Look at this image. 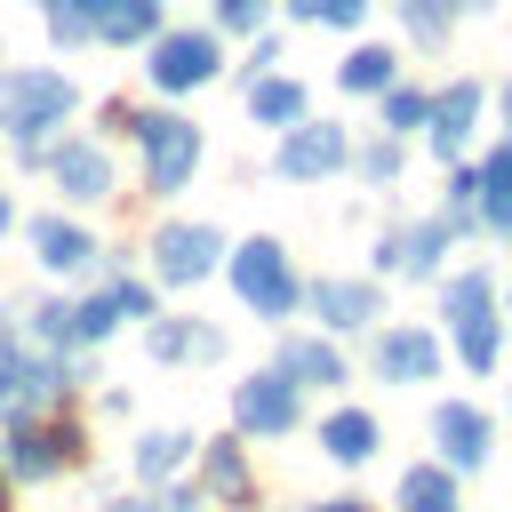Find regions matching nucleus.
<instances>
[{
    "mask_svg": "<svg viewBox=\"0 0 512 512\" xmlns=\"http://www.w3.org/2000/svg\"><path fill=\"white\" fill-rule=\"evenodd\" d=\"M216 256H224V232H216V224H160V240H152V264H160V280H168V288L208 280V272H216Z\"/></svg>",
    "mask_w": 512,
    "mask_h": 512,
    "instance_id": "nucleus-7",
    "label": "nucleus"
},
{
    "mask_svg": "<svg viewBox=\"0 0 512 512\" xmlns=\"http://www.w3.org/2000/svg\"><path fill=\"white\" fill-rule=\"evenodd\" d=\"M400 24H408V40H448V24H456V0H400Z\"/></svg>",
    "mask_w": 512,
    "mask_h": 512,
    "instance_id": "nucleus-27",
    "label": "nucleus"
},
{
    "mask_svg": "<svg viewBox=\"0 0 512 512\" xmlns=\"http://www.w3.org/2000/svg\"><path fill=\"white\" fill-rule=\"evenodd\" d=\"M48 32L72 48V40H88L96 32V0H48Z\"/></svg>",
    "mask_w": 512,
    "mask_h": 512,
    "instance_id": "nucleus-31",
    "label": "nucleus"
},
{
    "mask_svg": "<svg viewBox=\"0 0 512 512\" xmlns=\"http://www.w3.org/2000/svg\"><path fill=\"white\" fill-rule=\"evenodd\" d=\"M112 328H120L112 288H104V296H88V304H72V344H96V336H112Z\"/></svg>",
    "mask_w": 512,
    "mask_h": 512,
    "instance_id": "nucleus-29",
    "label": "nucleus"
},
{
    "mask_svg": "<svg viewBox=\"0 0 512 512\" xmlns=\"http://www.w3.org/2000/svg\"><path fill=\"white\" fill-rule=\"evenodd\" d=\"M472 200H480V224L488 232H512V136L472 168Z\"/></svg>",
    "mask_w": 512,
    "mask_h": 512,
    "instance_id": "nucleus-14",
    "label": "nucleus"
},
{
    "mask_svg": "<svg viewBox=\"0 0 512 512\" xmlns=\"http://www.w3.org/2000/svg\"><path fill=\"white\" fill-rule=\"evenodd\" d=\"M288 16H296V24H336V32H352V24L368 16V0H288Z\"/></svg>",
    "mask_w": 512,
    "mask_h": 512,
    "instance_id": "nucleus-30",
    "label": "nucleus"
},
{
    "mask_svg": "<svg viewBox=\"0 0 512 512\" xmlns=\"http://www.w3.org/2000/svg\"><path fill=\"white\" fill-rule=\"evenodd\" d=\"M216 64H224L216 32H160V40H152V88H168V96L208 88V80H216Z\"/></svg>",
    "mask_w": 512,
    "mask_h": 512,
    "instance_id": "nucleus-6",
    "label": "nucleus"
},
{
    "mask_svg": "<svg viewBox=\"0 0 512 512\" xmlns=\"http://www.w3.org/2000/svg\"><path fill=\"white\" fill-rule=\"evenodd\" d=\"M504 128H512V88H504Z\"/></svg>",
    "mask_w": 512,
    "mask_h": 512,
    "instance_id": "nucleus-40",
    "label": "nucleus"
},
{
    "mask_svg": "<svg viewBox=\"0 0 512 512\" xmlns=\"http://www.w3.org/2000/svg\"><path fill=\"white\" fill-rule=\"evenodd\" d=\"M264 8H272V0H216V24H224V32H256Z\"/></svg>",
    "mask_w": 512,
    "mask_h": 512,
    "instance_id": "nucleus-32",
    "label": "nucleus"
},
{
    "mask_svg": "<svg viewBox=\"0 0 512 512\" xmlns=\"http://www.w3.org/2000/svg\"><path fill=\"white\" fill-rule=\"evenodd\" d=\"M432 448H440L448 472H472V464L496 456V424H488L472 400H440V408H432Z\"/></svg>",
    "mask_w": 512,
    "mask_h": 512,
    "instance_id": "nucleus-8",
    "label": "nucleus"
},
{
    "mask_svg": "<svg viewBox=\"0 0 512 512\" xmlns=\"http://www.w3.org/2000/svg\"><path fill=\"white\" fill-rule=\"evenodd\" d=\"M392 72H400V56L368 40V48H352V56L336 64V88H344V96H384V88H392Z\"/></svg>",
    "mask_w": 512,
    "mask_h": 512,
    "instance_id": "nucleus-19",
    "label": "nucleus"
},
{
    "mask_svg": "<svg viewBox=\"0 0 512 512\" xmlns=\"http://www.w3.org/2000/svg\"><path fill=\"white\" fill-rule=\"evenodd\" d=\"M112 304H120V320H152V288H144V280H120Z\"/></svg>",
    "mask_w": 512,
    "mask_h": 512,
    "instance_id": "nucleus-33",
    "label": "nucleus"
},
{
    "mask_svg": "<svg viewBox=\"0 0 512 512\" xmlns=\"http://www.w3.org/2000/svg\"><path fill=\"white\" fill-rule=\"evenodd\" d=\"M248 112H256L264 128H296V120H304V88H296V80H248Z\"/></svg>",
    "mask_w": 512,
    "mask_h": 512,
    "instance_id": "nucleus-23",
    "label": "nucleus"
},
{
    "mask_svg": "<svg viewBox=\"0 0 512 512\" xmlns=\"http://www.w3.org/2000/svg\"><path fill=\"white\" fill-rule=\"evenodd\" d=\"M392 168H400V144H392V136H384V144H368V152H360V176H376V184H384V176H392Z\"/></svg>",
    "mask_w": 512,
    "mask_h": 512,
    "instance_id": "nucleus-34",
    "label": "nucleus"
},
{
    "mask_svg": "<svg viewBox=\"0 0 512 512\" xmlns=\"http://www.w3.org/2000/svg\"><path fill=\"white\" fill-rule=\"evenodd\" d=\"M480 104H488V88H480V80H448V88L432 96L424 136H432V152H440V160H464V144H472V128H480Z\"/></svg>",
    "mask_w": 512,
    "mask_h": 512,
    "instance_id": "nucleus-9",
    "label": "nucleus"
},
{
    "mask_svg": "<svg viewBox=\"0 0 512 512\" xmlns=\"http://www.w3.org/2000/svg\"><path fill=\"white\" fill-rule=\"evenodd\" d=\"M208 488H216V496H232V504L248 496V464H240V440H216V448H208Z\"/></svg>",
    "mask_w": 512,
    "mask_h": 512,
    "instance_id": "nucleus-28",
    "label": "nucleus"
},
{
    "mask_svg": "<svg viewBox=\"0 0 512 512\" xmlns=\"http://www.w3.org/2000/svg\"><path fill=\"white\" fill-rule=\"evenodd\" d=\"M488 8H496V0H456V16H488Z\"/></svg>",
    "mask_w": 512,
    "mask_h": 512,
    "instance_id": "nucleus-36",
    "label": "nucleus"
},
{
    "mask_svg": "<svg viewBox=\"0 0 512 512\" xmlns=\"http://www.w3.org/2000/svg\"><path fill=\"white\" fill-rule=\"evenodd\" d=\"M184 448H192L184 432H144V440H136V472H144V480H168V472L184 464Z\"/></svg>",
    "mask_w": 512,
    "mask_h": 512,
    "instance_id": "nucleus-26",
    "label": "nucleus"
},
{
    "mask_svg": "<svg viewBox=\"0 0 512 512\" xmlns=\"http://www.w3.org/2000/svg\"><path fill=\"white\" fill-rule=\"evenodd\" d=\"M32 320H40V336H48V344H72V312H64V304H40Z\"/></svg>",
    "mask_w": 512,
    "mask_h": 512,
    "instance_id": "nucleus-35",
    "label": "nucleus"
},
{
    "mask_svg": "<svg viewBox=\"0 0 512 512\" xmlns=\"http://www.w3.org/2000/svg\"><path fill=\"white\" fill-rule=\"evenodd\" d=\"M312 312H320L328 328H368V320L384 312V296H376L368 280H320V288H312Z\"/></svg>",
    "mask_w": 512,
    "mask_h": 512,
    "instance_id": "nucleus-15",
    "label": "nucleus"
},
{
    "mask_svg": "<svg viewBox=\"0 0 512 512\" xmlns=\"http://www.w3.org/2000/svg\"><path fill=\"white\" fill-rule=\"evenodd\" d=\"M440 312H448L456 360H464V368H496V352H504V320H496V288H488V272H456L448 296H440Z\"/></svg>",
    "mask_w": 512,
    "mask_h": 512,
    "instance_id": "nucleus-1",
    "label": "nucleus"
},
{
    "mask_svg": "<svg viewBox=\"0 0 512 512\" xmlns=\"http://www.w3.org/2000/svg\"><path fill=\"white\" fill-rule=\"evenodd\" d=\"M280 376L288 384H344V360H336V344H320V336H288L280 344Z\"/></svg>",
    "mask_w": 512,
    "mask_h": 512,
    "instance_id": "nucleus-17",
    "label": "nucleus"
},
{
    "mask_svg": "<svg viewBox=\"0 0 512 512\" xmlns=\"http://www.w3.org/2000/svg\"><path fill=\"white\" fill-rule=\"evenodd\" d=\"M224 352L216 328H192V320H152V360H208Z\"/></svg>",
    "mask_w": 512,
    "mask_h": 512,
    "instance_id": "nucleus-21",
    "label": "nucleus"
},
{
    "mask_svg": "<svg viewBox=\"0 0 512 512\" xmlns=\"http://www.w3.org/2000/svg\"><path fill=\"white\" fill-rule=\"evenodd\" d=\"M96 32L104 40H152L160 32V0H96Z\"/></svg>",
    "mask_w": 512,
    "mask_h": 512,
    "instance_id": "nucleus-22",
    "label": "nucleus"
},
{
    "mask_svg": "<svg viewBox=\"0 0 512 512\" xmlns=\"http://www.w3.org/2000/svg\"><path fill=\"white\" fill-rule=\"evenodd\" d=\"M424 120H432V96H424V88H400V80H392V88H384V128H392V136H416Z\"/></svg>",
    "mask_w": 512,
    "mask_h": 512,
    "instance_id": "nucleus-25",
    "label": "nucleus"
},
{
    "mask_svg": "<svg viewBox=\"0 0 512 512\" xmlns=\"http://www.w3.org/2000/svg\"><path fill=\"white\" fill-rule=\"evenodd\" d=\"M232 416H240V432H264V440H280V432L296 424V384H288L280 368H264V376L232 384Z\"/></svg>",
    "mask_w": 512,
    "mask_h": 512,
    "instance_id": "nucleus-10",
    "label": "nucleus"
},
{
    "mask_svg": "<svg viewBox=\"0 0 512 512\" xmlns=\"http://www.w3.org/2000/svg\"><path fill=\"white\" fill-rule=\"evenodd\" d=\"M136 144H144V184H152L160 200L184 192V176L200 168V128L176 120V112H144V120H136Z\"/></svg>",
    "mask_w": 512,
    "mask_h": 512,
    "instance_id": "nucleus-3",
    "label": "nucleus"
},
{
    "mask_svg": "<svg viewBox=\"0 0 512 512\" xmlns=\"http://www.w3.org/2000/svg\"><path fill=\"white\" fill-rule=\"evenodd\" d=\"M232 288H240V304H256L264 320H280L288 304H296V272H288V248L280 240H240L232 248Z\"/></svg>",
    "mask_w": 512,
    "mask_h": 512,
    "instance_id": "nucleus-4",
    "label": "nucleus"
},
{
    "mask_svg": "<svg viewBox=\"0 0 512 512\" xmlns=\"http://www.w3.org/2000/svg\"><path fill=\"white\" fill-rule=\"evenodd\" d=\"M448 248V216H424L416 232H400V272H432Z\"/></svg>",
    "mask_w": 512,
    "mask_h": 512,
    "instance_id": "nucleus-24",
    "label": "nucleus"
},
{
    "mask_svg": "<svg viewBox=\"0 0 512 512\" xmlns=\"http://www.w3.org/2000/svg\"><path fill=\"white\" fill-rule=\"evenodd\" d=\"M8 224H16V208H8V192H0V232H8Z\"/></svg>",
    "mask_w": 512,
    "mask_h": 512,
    "instance_id": "nucleus-38",
    "label": "nucleus"
},
{
    "mask_svg": "<svg viewBox=\"0 0 512 512\" xmlns=\"http://www.w3.org/2000/svg\"><path fill=\"white\" fill-rule=\"evenodd\" d=\"M72 456H80V440L64 424H16L8 432V472H24V480H40V472H56Z\"/></svg>",
    "mask_w": 512,
    "mask_h": 512,
    "instance_id": "nucleus-13",
    "label": "nucleus"
},
{
    "mask_svg": "<svg viewBox=\"0 0 512 512\" xmlns=\"http://www.w3.org/2000/svg\"><path fill=\"white\" fill-rule=\"evenodd\" d=\"M352 160V136L336 128V120H296V128H280V152H272V168L288 176V184H320V176H336Z\"/></svg>",
    "mask_w": 512,
    "mask_h": 512,
    "instance_id": "nucleus-5",
    "label": "nucleus"
},
{
    "mask_svg": "<svg viewBox=\"0 0 512 512\" xmlns=\"http://www.w3.org/2000/svg\"><path fill=\"white\" fill-rule=\"evenodd\" d=\"M168 512H200V496H176V504H168Z\"/></svg>",
    "mask_w": 512,
    "mask_h": 512,
    "instance_id": "nucleus-37",
    "label": "nucleus"
},
{
    "mask_svg": "<svg viewBox=\"0 0 512 512\" xmlns=\"http://www.w3.org/2000/svg\"><path fill=\"white\" fill-rule=\"evenodd\" d=\"M504 312H512V288H504Z\"/></svg>",
    "mask_w": 512,
    "mask_h": 512,
    "instance_id": "nucleus-43",
    "label": "nucleus"
},
{
    "mask_svg": "<svg viewBox=\"0 0 512 512\" xmlns=\"http://www.w3.org/2000/svg\"><path fill=\"white\" fill-rule=\"evenodd\" d=\"M32 248H40L48 272H88V264H96V240H88L80 224H64V216H40V224H32Z\"/></svg>",
    "mask_w": 512,
    "mask_h": 512,
    "instance_id": "nucleus-16",
    "label": "nucleus"
},
{
    "mask_svg": "<svg viewBox=\"0 0 512 512\" xmlns=\"http://www.w3.org/2000/svg\"><path fill=\"white\" fill-rule=\"evenodd\" d=\"M0 512H8V480H0Z\"/></svg>",
    "mask_w": 512,
    "mask_h": 512,
    "instance_id": "nucleus-42",
    "label": "nucleus"
},
{
    "mask_svg": "<svg viewBox=\"0 0 512 512\" xmlns=\"http://www.w3.org/2000/svg\"><path fill=\"white\" fill-rule=\"evenodd\" d=\"M312 512H368V504H312Z\"/></svg>",
    "mask_w": 512,
    "mask_h": 512,
    "instance_id": "nucleus-39",
    "label": "nucleus"
},
{
    "mask_svg": "<svg viewBox=\"0 0 512 512\" xmlns=\"http://www.w3.org/2000/svg\"><path fill=\"white\" fill-rule=\"evenodd\" d=\"M376 376L384 384H432L440 376V336L432 328H392L376 344Z\"/></svg>",
    "mask_w": 512,
    "mask_h": 512,
    "instance_id": "nucleus-11",
    "label": "nucleus"
},
{
    "mask_svg": "<svg viewBox=\"0 0 512 512\" xmlns=\"http://www.w3.org/2000/svg\"><path fill=\"white\" fill-rule=\"evenodd\" d=\"M112 512H152V504H112Z\"/></svg>",
    "mask_w": 512,
    "mask_h": 512,
    "instance_id": "nucleus-41",
    "label": "nucleus"
},
{
    "mask_svg": "<svg viewBox=\"0 0 512 512\" xmlns=\"http://www.w3.org/2000/svg\"><path fill=\"white\" fill-rule=\"evenodd\" d=\"M48 168H56V192H64V200H104V192H112V160H104V144H88V136L56 144Z\"/></svg>",
    "mask_w": 512,
    "mask_h": 512,
    "instance_id": "nucleus-12",
    "label": "nucleus"
},
{
    "mask_svg": "<svg viewBox=\"0 0 512 512\" xmlns=\"http://www.w3.org/2000/svg\"><path fill=\"white\" fill-rule=\"evenodd\" d=\"M400 504H408V512H464L448 464H408V472H400Z\"/></svg>",
    "mask_w": 512,
    "mask_h": 512,
    "instance_id": "nucleus-20",
    "label": "nucleus"
},
{
    "mask_svg": "<svg viewBox=\"0 0 512 512\" xmlns=\"http://www.w3.org/2000/svg\"><path fill=\"white\" fill-rule=\"evenodd\" d=\"M320 448H328L336 464H368V456H376V416H368V408H336V416L320 424Z\"/></svg>",
    "mask_w": 512,
    "mask_h": 512,
    "instance_id": "nucleus-18",
    "label": "nucleus"
},
{
    "mask_svg": "<svg viewBox=\"0 0 512 512\" xmlns=\"http://www.w3.org/2000/svg\"><path fill=\"white\" fill-rule=\"evenodd\" d=\"M72 104H80V96H72L64 72H0V128L24 136V144H32L40 128H56Z\"/></svg>",
    "mask_w": 512,
    "mask_h": 512,
    "instance_id": "nucleus-2",
    "label": "nucleus"
}]
</instances>
